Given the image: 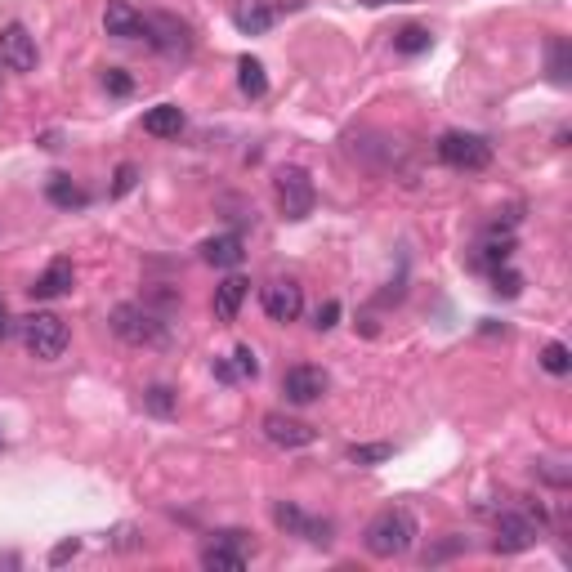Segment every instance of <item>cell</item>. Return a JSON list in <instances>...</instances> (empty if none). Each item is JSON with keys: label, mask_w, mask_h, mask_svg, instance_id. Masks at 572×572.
I'll return each instance as SVG.
<instances>
[{"label": "cell", "mask_w": 572, "mask_h": 572, "mask_svg": "<svg viewBox=\"0 0 572 572\" xmlns=\"http://www.w3.org/2000/svg\"><path fill=\"white\" fill-rule=\"evenodd\" d=\"M416 537H421V528H416V514L403 510V505H389V510H380L376 519L362 528V546H367L371 559H403V555H412Z\"/></svg>", "instance_id": "6da1fadb"}, {"label": "cell", "mask_w": 572, "mask_h": 572, "mask_svg": "<svg viewBox=\"0 0 572 572\" xmlns=\"http://www.w3.org/2000/svg\"><path fill=\"white\" fill-rule=\"evenodd\" d=\"M18 336H23V345H27V354L32 358L54 362V358L68 354L72 331H68V322H63L59 313H32V318L18 322Z\"/></svg>", "instance_id": "7a4b0ae2"}, {"label": "cell", "mask_w": 572, "mask_h": 572, "mask_svg": "<svg viewBox=\"0 0 572 572\" xmlns=\"http://www.w3.org/2000/svg\"><path fill=\"white\" fill-rule=\"evenodd\" d=\"M438 157H443V166L474 175V170L492 166V143L483 135H470V130H447V135L438 139Z\"/></svg>", "instance_id": "3957f363"}, {"label": "cell", "mask_w": 572, "mask_h": 572, "mask_svg": "<svg viewBox=\"0 0 572 572\" xmlns=\"http://www.w3.org/2000/svg\"><path fill=\"white\" fill-rule=\"evenodd\" d=\"M112 331L126 345H166V322L148 304H117L112 309Z\"/></svg>", "instance_id": "277c9868"}, {"label": "cell", "mask_w": 572, "mask_h": 572, "mask_svg": "<svg viewBox=\"0 0 572 572\" xmlns=\"http://www.w3.org/2000/svg\"><path fill=\"white\" fill-rule=\"evenodd\" d=\"M541 541V514L528 510H505L497 514V537H492V550L497 555H523Z\"/></svg>", "instance_id": "5b68a950"}, {"label": "cell", "mask_w": 572, "mask_h": 572, "mask_svg": "<svg viewBox=\"0 0 572 572\" xmlns=\"http://www.w3.org/2000/svg\"><path fill=\"white\" fill-rule=\"evenodd\" d=\"M273 193H278L282 219H309L313 215V202H318V193H313V179L304 175L300 166H282L278 175H273Z\"/></svg>", "instance_id": "8992f818"}, {"label": "cell", "mask_w": 572, "mask_h": 572, "mask_svg": "<svg viewBox=\"0 0 572 572\" xmlns=\"http://www.w3.org/2000/svg\"><path fill=\"white\" fill-rule=\"evenodd\" d=\"M273 523L286 537H304L309 546H331V519H313L295 501H273Z\"/></svg>", "instance_id": "52a82bcc"}, {"label": "cell", "mask_w": 572, "mask_h": 572, "mask_svg": "<svg viewBox=\"0 0 572 572\" xmlns=\"http://www.w3.org/2000/svg\"><path fill=\"white\" fill-rule=\"evenodd\" d=\"M327 389H331V376L322 367H309V362H300V367H291L282 376V394H286V403H295V407L318 403Z\"/></svg>", "instance_id": "ba28073f"}, {"label": "cell", "mask_w": 572, "mask_h": 572, "mask_svg": "<svg viewBox=\"0 0 572 572\" xmlns=\"http://www.w3.org/2000/svg\"><path fill=\"white\" fill-rule=\"evenodd\" d=\"M300 309H304V291L295 278H273L264 286V313H269V322L286 327V322L300 318Z\"/></svg>", "instance_id": "9c48e42d"}, {"label": "cell", "mask_w": 572, "mask_h": 572, "mask_svg": "<svg viewBox=\"0 0 572 572\" xmlns=\"http://www.w3.org/2000/svg\"><path fill=\"white\" fill-rule=\"evenodd\" d=\"M36 36L27 32L23 23H9L5 32H0V63H5L9 72H36Z\"/></svg>", "instance_id": "30bf717a"}, {"label": "cell", "mask_w": 572, "mask_h": 572, "mask_svg": "<svg viewBox=\"0 0 572 572\" xmlns=\"http://www.w3.org/2000/svg\"><path fill=\"white\" fill-rule=\"evenodd\" d=\"M246 564H251V550H246L242 532H224V537L202 550V568L206 572H242Z\"/></svg>", "instance_id": "8fae6325"}, {"label": "cell", "mask_w": 572, "mask_h": 572, "mask_svg": "<svg viewBox=\"0 0 572 572\" xmlns=\"http://www.w3.org/2000/svg\"><path fill=\"white\" fill-rule=\"evenodd\" d=\"M260 429H264V438H269L273 447H286V452H295V447H309L313 438H318V429L304 425V421H295V416H286V412H269L260 421Z\"/></svg>", "instance_id": "7c38bea8"}, {"label": "cell", "mask_w": 572, "mask_h": 572, "mask_svg": "<svg viewBox=\"0 0 572 572\" xmlns=\"http://www.w3.org/2000/svg\"><path fill=\"white\" fill-rule=\"evenodd\" d=\"M148 45H157L161 54H193V32H188V23H179V18L170 14H152L148 18Z\"/></svg>", "instance_id": "4fadbf2b"}, {"label": "cell", "mask_w": 572, "mask_h": 572, "mask_svg": "<svg viewBox=\"0 0 572 572\" xmlns=\"http://www.w3.org/2000/svg\"><path fill=\"white\" fill-rule=\"evenodd\" d=\"M103 32L117 36V41H148V18H143L130 0H108V9H103Z\"/></svg>", "instance_id": "5bb4252c"}, {"label": "cell", "mask_w": 572, "mask_h": 572, "mask_svg": "<svg viewBox=\"0 0 572 572\" xmlns=\"http://www.w3.org/2000/svg\"><path fill=\"white\" fill-rule=\"evenodd\" d=\"M278 23V5L273 0H237L233 5V27L242 36H264Z\"/></svg>", "instance_id": "9a60e30c"}, {"label": "cell", "mask_w": 572, "mask_h": 572, "mask_svg": "<svg viewBox=\"0 0 572 572\" xmlns=\"http://www.w3.org/2000/svg\"><path fill=\"white\" fill-rule=\"evenodd\" d=\"M184 126H188V117L179 103H157V108L143 112V135H152V139H179Z\"/></svg>", "instance_id": "2e32d148"}, {"label": "cell", "mask_w": 572, "mask_h": 572, "mask_svg": "<svg viewBox=\"0 0 572 572\" xmlns=\"http://www.w3.org/2000/svg\"><path fill=\"white\" fill-rule=\"evenodd\" d=\"M72 282H76L72 260H50V269H45L41 278L27 286V295H32V300H59V295L72 291Z\"/></svg>", "instance_id": "e0dca14e"}, {"label": "cell", "mask_w": 572, "mask_h": 572, "mask_svg": "<svg viewBox=\"0 0 572 572\" xmlns=\"http://www.w3.org/2000/svg\"><path fill=\"white\" fill-rule=\"evenodd\" d=\"M202 260L215 264V269H237L246 260V242L242 233H219V237H206L202 242Z\"/></svg>", "instance_id": "ac0fdd59"}, {"label": "cell", "mask_w": 572, "mask_h": 572, "mask_svg": "<svg viewBox=\"0 0 572 572\" xmlns=\"http://www.w3.org/2000/svg\"><path fill=\"white\" fill-rule=\"evenodd\" d=\"M246 295H251V282H246V278H237V273H233V278H224L215 286V318L219 322H237Z\"/></svg>", "instance_id": "d6986e66"}, {"label": "cell", "mask_w": 572, "mask_h": 572, "mask_svg": "<svg viewBox=\"0 0 572 572\" xmlns=\"http://www.w3.org/2000/svg\"><path fill=\"white\" fill-rule=\"evenodd\" d=\"M45 197H50L59 211H81V206L90 202V193H85L81 184H72V175H50V184H45Z\"/></svg>", "instance_id": "ffe728a7"}, {"label": "cell", "mask_w": 572, "mask_h": 572, "mask_svg": "<svg viewBox=\"0 0 572 572\" xmlns=\"http://www.w3.org/2000/svg\"><path fill=\"white\" fill-rule=\"evenodd\" d=\"M237 90L246 94V99H264L269 94V72H264V63L260 59H237Z\"/></svg>", "instance_id": "44dd1931"}, {"label": "cell", "mask_w": 572, "mask_h": 572, "mask_svg": "<svg viewBox=\"0 0 572 572\" xmlns=\"http://www.w3.org/2000/svg\"><path fill=\"white\" fill-rule=\"evenodd\" d=\"M546 68H550V81H555V85H568V76H572V41H568V36H550Z\"/></svg>", "instance_id": "7402d4cb"}, {"label": "cell", "mask_w": 572, "mask_h": 572, "mask_svg": "<svg viewBox=\"0 0 572 572\" xmlns=\"http://www.w3.org/2000/svg\"><path fill=\"white\" fill-rule=\"evenodd\" d=\"M143 412L161 416V421H170V416H179V394L170 385H152L143 389Z\"/></svg>", "instance_id": "603a6c76"}, {"label": "cell", "mask_w": 572, "mask_h": 572, "mask_svg": "<svg viewBox=\"0 0 572 572\" xmlns=\"http://www.w3.org/2000/svg\"><path fill=\"white\" fill-rule=\"evenodd\" d=\"M429 45H434V36H429V27H421V23H407L403 32L394 36V50L398 54H425Z\"/></svg>", "instance_id": "cb8c5ba5"}, {"label": "cell", "mask_w": 572, "mask_h": 572, "mask_svg": "<svg viewBox=\"0 0 572 572\" xmlns=\"http://www.w3.org/2000/svg\"><path fill=\"white\" fill-rule=\"evenodd\" d=\"M541 371H550V376H559V380L572 371V349L564 340H550V345L541 349Z\"/></svg>", "instance_id": "d4e9b609"}, {"label": "cell", "mask_w": 572, "mask_h": 572, "mask_svg": "<svg viewBox=\"0 0 572 572\" xmlns=\"http://www.w3.org/2000/svg\"><path fill=\"white\" fill-rule=\"evenodd\" d=\"M510 255H514V233H501V228H492L488 242H483V264H492V269H497V264H505Z\"/></svg>", "instance_id": "484cf974"}, {"label": "cell", "mask_w": 572, "mask_h": 572, "mask_svg": "<svg viewBox=\"0 0 572 572\" xmlns=\"http://www.w3.org/2000/svg\"><path fill=\"white\" fill-rule=\"evenodd\" d=\"M394 456V443H354L349 447V461L354 465H385Z\"/></svg>", "instance_id": "4316f807"}, {"label": "cell", "mask_w": 572, "mask_h": 572, "mask_svg": "<svg viewBox=\"0 0 572 572\" xmlns=\"http://www.w3.org/2000/svg\"><path fill=\"white\" fill-rule=\"evenodd\" d=\"M492 291L505 295V300H514V295L523 291V278L514 269H505V264H497V269H492Z\"/></svg>", "instance_id": "83f0119b"}, {"label": "cell", "mask_w": 572, "mask_h": 572, "mask_svg": "<svg viewBox=\"0 0 572 572\" xmlns=\"http://www.w3.org/2000/svg\"><path fill=\"white\" fill-rule=\"evenodd\" d=\"M233 367H237V376H242V380H255V376H260V358H255L251 345H237V349H233Z\"/></svg>", "instance_id": "f1b7e54d"}, {"label": "cell", "mask_w": 572, "mask_h": 572, "mask_svg": "<svg viewBox=\"0 0 572 572\" xmlns=\"http://www.w3.org/2000/svg\"><path fill=\"white\" fill-rule=\"evenodd\" d=\"M135 184H139V166H135V161H121L117 179H112V197H126Z\"/></svg>", "instance_id": "f546056e"}, {"label": "cell", "mask_w": 572, "mask_h": 572, "mask_svg": "<svg viewBox=\"0 0 572 572\" xmlns=\"http://www.w3.org/2000/svg\"><path fill=\"white\" fill-rule=\"evenodd\" d=\"M537 474L546 483H555V488H568V479H572V470H564V461H537Z\"/></svg>", "instance_id": "4dcf8cb0"}, {"label": "cell", "mask_w": 572, "mask_h": 572, "mask_svg": "<svg viewBox=\"0 0 572 572\" xmlns=\"http://www.w3.org/2000/svg\"><path fill=\"white\" fill-rule=\"evenodd\" d=\"M103 85H108V94H117V99H126V94L135 90V81H130V76L121 72V68H108V72H103Z\"/></svg>", "instance_id": "1f68e13d"}, {"label": "cell", "mask_w": 572, "mask_h": 572, "mask_svg": "<svg viewBox=\"0 0 572 572\" xmlns=\"http://www.w3.org/2000/svg\"><path fill=\"white\" fill-rule=\"evenodd\" d=\"M81 555V541L68 537V541H59V546L50 550V568H63V564H72V559Z\"/></svg>", "instance_id": "d6a6232c"}, {"label": "cell", "mask_w": 572, "mask_h": 572, "mask_svg": "<svg viewBox=\"0 0 572 572\" xmlns=\"http://www.w3.org/2000/svg\"><path fill=\"white\" fill-rule=\"evenodd\" d=\"M336 322H340V304H336V300H327V304L318 309V318H313V327H318V331H331Z\"/></svg>", "instance_id": "836d02e7"}, {"label": "cell", "mask_w": 572, "mask_h": 572, "mask_svg": "<svg viewBox=\"0 0 572 572\" xmlns=\"http://www.w3.org/2000/svg\"><path fill=\"white\" fill-rule=\"evenodd\" d=\"M117 550H135L139 541H135V528H117V541H112Z\"/></svg>", "instance_id": "e575fe53"}, {"label": "cell", "mask_w": 572, "mask_h": 572, "mask_svg": "<svg viewBox=\"0 0 572 572\" xmlns=\"http://www.w3.org/2000/svg\"><path fill=\"white\" fill-rule=\"evenodd\" d=\"M215 376L224 380V385H233V380H237V367H233V362H215Z\"/></svg>", "instance_id": "d590c367"}, {"label": "cell", "mask_w": 572, "mask_h": 572, "mask_svg": "<svg viewBox=\"0 0 572 572\" xmlns=\"http://www.w3.org/2000/svg\"><path fill=\"white\" fill-rule=\"evenodd\" d=\"M367 9H385V5H412V0H362Z\"/></svg>", "instance_id": "8d00e7d4"}, {"label": "cell", "mask_w": 572, "mask_h": 572, "mask_svg": "<svg viewBox=\"0 0 572 572\" xmlns=\"http://www.w3.org/2000/svg\"><path fill=\"white\" fill-rule=\"evenodd\" d=\"M5 322H9V313H5V300H0V331H5Z\"/></svg>", "instance_id": "74e56055"}, {"label": "cell", "mask_w": 572, "mask_h": 572, "mask_svg": "<svg viewBox=\"0 0 572 572\" xmlns=\"http://www.w3.org/2000/svg\"><path fill=\"white\" fill-rule=\"evenodd\" d=\"M0 447H5V438H0Z\"/></svg>", "instance_id": "f35d334b"}]
</instances>
